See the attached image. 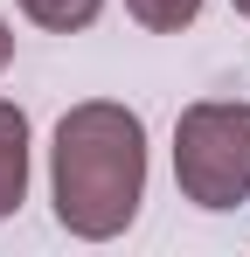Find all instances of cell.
Returning <instances> with one entry per match:
<instances>
[{"label": "cell", "mask_w": 250, "mask_h": 257, "mask_svg": "<svg viewBox=\"0 0 250 257\" xmlns=\"http://www.w3.org/2000/svg\"><path fill=\"white\" fill-rule=\"evenodd\" d=\"M49 188H56V222L104 243L146 202V125L125 104H77L63 111L56 146H49Z\"/></svg>", "instance_id": "1"}, {"label": "cell", "mask_w": 250, "mask_h": 257, "mask_svg": "<svg viewBox=\"0 0 250 257\" xmlns=\"http://www.w3.org/2000/svg\"><path fill=\"white\" fill-rule=\"evenodd\" d=\"M174 181L195 209L250 202V104H188L174 125Z\"/></svg>", "instance_id": "2"}, {"label": "cell", "mask_w": 250, "mask_h": 257, "mask_svg": "<svg viewBox=\"0 0 250 257\" xmlns=\"http://www.w3.org/2000/svg\"><path fill=\"white\" fill-rule=\"evenodd\" d=\"M236 14H250V0H236Z\"/></svg>", "instance_id": "7"}, {"label": "cell", "mask_w": 250, "mask_h": 257, "mask_svg": "<svg viewBox=\"0 0 250 257\" xmlns=\"http://www.w3.org/2000/svg\"><path fill=\"white\" fill-rule=\"evenodd\" d=\"M125 14H132L139 28H153V35H181V28L202 14V0H125Z\"/></svg>", "instance_id": "5"}, {"label": "cell", "mask_w": 250, "mask_h": 257, "mask_svg": "<svg viewBox=\"0 0 250 257\" xmlns=\"http://www.w3.org/2000/svg\"><path fill=\"white\" fill-rule=\"evenodd\" d=\"M21 195H28V118L21 104L0 97V215L21 209Z\"/></svg>", "instance_id": "3"}, {"label": "cell", "mask_w": 250, "mask_h": 257, "mask_svg": "<svg viewBox=\"0 0 250 257\" xmlns=\"http://www.w3.org/2000/svg\"><path fill=\"white\" fill-rule=\"evenodd\" d=\"M14 63V35H7V21H0V70Z\"/></svg>", "instance_id": "6"}, {"label": "cell", "mask_w": 250, "mask_h": 257, "mask_svg": "<svg viewBox=\"0 0 250 257\" xmlns=\"http://www.w3.org/2000/svg\"><path fill=\"white\" fill-rule=\"evenodd\" d=\"M97 7H104V0H21V14H28L35 28H49V35H77V28H90Z\"/></svg>", "instance_id": "4"}]
</instances>
